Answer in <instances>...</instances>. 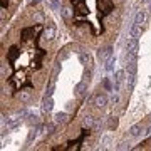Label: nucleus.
Returning a JSON list of instances; mask_svg holds the SVG:
<instances>
[{"mask_svg":"<svg viewBox=\"0 0 151 151\" xmlns=\"http://www.w3.org/2000/svg\"><path fill=\"white\" fill-rule=\"evenodd\" d=\"M138 54V39L131 37L126 40V59H134Z\"/></svg>","mask_w":151,"mask_h":151,"instance_id":"obj_1","label":"nucleus"},{"mask_svg":"<svg viewBox=\"0 0 151 151\" xmlns=\"http://www.w3.org/2000/svg\"><path fill=\"white\" fill-rule=\"evenodd\" d=\"M113 79H114V91H119V89H121V86H123L124 79H126V70H124V69L116 70Z\"/></svg>","mask_w":151,"mask_h":151,"instance_id":"obj_2","label":"nucleus"},{"mask_svg":"<svg viewBox=\"0 0 151 151\" xmlns=\"http://www.w3.org/2000/svg\"><path fill=\"white\" fill-rule=\"evenodd\" d=\"M111 55H113V49L109 47H103V49H99V50H97V59L101 60V62H106V60L109 59V57H111Z\"/></svg>","mask_w":151,"mask_h":151,"instance_id":"obj_3","label":"nucleus"},{"mask_svg":"<svg viewBox=\"0 0 151 151\" xmlns=\"http://www.w3.org/2000/svg\"><path fill=\"white\" fill-rule=\"evenodd\" d=\"M54 108V101H52V97L49 96H44V101H42V113L44 114H49Z\"/></svg>","mask_w":151,"mask_h":151,"instance_id":"obj_4","label":"nucleus"},{"mask_svg":"<svg viewBox=\"0 0 151 151\" xmlns=\"http://www.w3.org/2000/svg\"><path fill=\"white\" fill-rule=\"evenodd\" d=\"M108 96H106V94H104V92H99V94H96V96H94V104H96L97 108H104V106H106V104H108Z\"/></svg>","mask_w":151,"mask_h":151,"instance_id":"obj_5","label":"nucleus"},{"mask_svg":"<svg viewBox=\"0 0 151 151\" xmlns=\"http://www.w3.org/2000/svg\"><path fill=\"white\" fill-rule=\"evenodd\" d=\"M22 121V116L17 114V116H12V118H7V129H15L17 126L20 124Z\"/></svg>","mask_w":151,"mask_h":151,"instance_id":"obj_6","label":"nucleus"},{"mask_svg":"<svg viewBox=\"0 0 151 151\" xmlns=\"http://www.w3.org/2000/svg\"><path fill=\"white\" fill-rule=\"evenodd\" d=\"M146 22V12L145 10H139L138 14H136V17H134V25H138V27H143V24Z\"/></svg>","mask_w":151,"mask_h":151,"instance_id":"obj_7","label":"nucleus"},{"mask_svg":"<svg viewBox=\"0 0 151 151\" xmlns=\"http://www.w3.org/2000/svg\"><path fill=\"white\" fill-rule=\"evenodd\" d=\"M141 29L143 27H138V25H131V29H129V37H134V39H138V37H141Z\"/></svg>","mask_w":151,"mask_h":151,"instance_id":"obj_8","label":"nucleus"},{"mask_svg":"<svg viewBox=\"0 0 151 151\" xmlns=\"http://www.w3.org/2000/svg\"><path fill=\"white\" fill-rule=\"evenodd\" d=\"M67 118H69V116H67L65 113H55L54 121H55L57 124H62V123H65V121H67Z\"/></svg>","mask_w":151,"mask_h":151,"instance_id":"obj_9","label":"nucleus"},{"mask_svg":"<svg viewBox=\"0 0 151 151\" xmlns=\"http://www.w3.org/2000/svg\"><path fill=\"white\" fill-rule=\"evenodd\" d=\"M84 89H86V81L79 82V84H77V86L74 87V91H76V96H79V97H81L82 94H84Z\"/></svg>","mask_w":151,"mask_h":151,"instance_id":"obj_10","label":"nucleus"},{"mask_svg":"<svg viewBox=\"0 0 151 151\" xmlns=\"http://www.w3.org/2000/svg\"><path fill=\"white\" fill-rule=\"evenodd\" d=\"M54 35H55V27H52V25H50V27L45 29V32H44V37H45V39L52 40V39H54Z\"/></svg>","mask_w":151,"mask_h":151,"instance_id":"obj_11","label":"nucleus"},{"mask_svg":"<svg viewBox=\"0 0 151 151\" xmlns=\"http://www.w3.org/2000/svg\"><path fill=\"white\" fill-rule=\"evenodd\" d=\"M141 131H143V129H141V126H139V124H136V126H133V128L129 129V136H131V138H138V136L141 134Z\"/></svg>","mask_w":151,"mask_h":151,"instance_id":"obj_12","label":"nucleus"},{"mask_svg":"<svg viewBox=\"0 0 151 151\" xmlns=\"http://www.w3.org/2000/svg\"><path fill=\"white\" fill-rule=\"evenodd\" d=\"M19 99H20L22 103H27L29 99H30V91H27V89L20 91V92H19Z\"/></svg>","mask_w":151,"mask_h":151,"instance_id":"obj_13","label":"nucleus"},{"mask_svg":"<svg viewBox=\"0 0 151 151\" xmlns=\"http://www.w3.org/2000/svg\"><path fill=\"white\" fill-rule=\"evenodd\" d=\"M79 60H81V64H87L91 60V55L87 54V52H81L79 54Z\"/></svg>","mask_w":151,"mask_h":151,"instance_id":"obj_14","label":"nucleus"},{"mask_svg":"<svg viewBox=\"0 0 151 151\" xmlns=\"http://www.w3.org/2000/svg\"><path fill=\"white\" fill-rule=\"evenodd\" d=\"M113 67H114V57L111 55V57L106 60V70H108V72H111V70H113Z\"/></svg>","mask_w":151,"mask_h":151,"instance_id":"obj_15","label":"nucleus"},{"mask_svg":"<svg viewBox=\"0 0 151 151\" xmlns=\"http://www.w3.org/2000/svg\"><path fill=\"white\" fill-rule=\"evenodd\" d=\"M104 87H106V91H114V87L111 86V82H109V79H108V77L104 79Z\"/></svg>","mask_w":151,"mask_h":151,"instance_id":"obj_16","label":"nucleus"},{"mask_svg":"<svg viewBox=\"0 0 151 151\" xmlns=\"http://www.w3.org/2000/svg\"><path fill=\"white\" fill-rule=\"evenodd\" d=\"M35 136H37V128H35V129H32V131H30V134H29L27 141H29V143H30V141H32L34 138H35Z\"/></svg>","mask_w":151,"mask_h":151,"instance_id":"obj_17","label":"nucleus"},{"mask_svg":"<svg viewBox=\"0 0 151 151\" xmlns=\"http://www.w3.org/2000/svg\"><path fill=\"white\" fill-rule=\"evenodd\" d=\"M15 57H17V49L12 47V49H10V60H14Z\"/></svg>","mask_w":151,"mask_h":151,"instance_id":"obj_18","label":"nucleus"},{"mask_svg":"<svg viewBox=\"0 0 151 151\" xmlns=\"http://www.w3.org/2000/svg\"><path fill=\"white\" fill-rule=\"evenodd\" d=\"M27 121H29V124H35V123H37V116H32V114H30Z\"/></svg>","mask_w":151,"mask_h":151,"instance_id":"obj_19","label":"nucleus"},{"mask_svg":"<svg viewBox=\"0 0 151 151\" xmlns=\"http://www.w3.org/2000/svg\"><path fill=\"white\" fill-rule=\"evenodd\" d=\"M108 143H109V136H104V138H103V141H101V145H103V148H104L106 145H108Z\"/></svg>","mask_w":151,"mask_h":151,"instance_id":"obj_20","label":"nucleus"},{"mask_svg":"<svg viewBox=\"0 0 151 151\" xmlns=\"http://www.w3.org/2000/svg\"><path fill=\"white\" fill-rule=\"evenodd\" d=\"M109 128H111V129H113V128H116V119H109Z\"/></svg>","mask_w":151,"mask_h":151,"instance_id":"obj_21","label":"nucleus"},{"mask_svg":"<svg viewBox=\"0 0 151 151\" xmlns=\"http://www.w3.org/2000/svg\"><path fill=\"white\" fill-rule=\"evenodd\" d=\"M111 101H113L114 104H116V103H119V96H113V97H111Z\"/></svg>","mask_w":151,"mask_h":151,"instance_id":"obj_22","label":"nucleus"},{"mask_svg":"<svg viewBox=\"0 0 151 151\" xmlns=\"http://www.w3.org/2000/svg\"><path fill=\"white\" fill-rule=\"evenodd\" d=\"M39 2H40V0H32V4H39Z\"/></svg>","mask_w":151,"mask_h":151,"instance_id":"obj_23","label":"nucleus"}]
</instances>
